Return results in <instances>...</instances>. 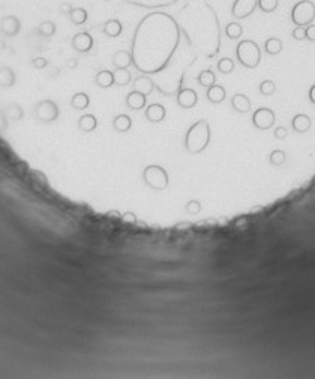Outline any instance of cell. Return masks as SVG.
<instances>
[{
  "mask_svg": "<svg viewBox=\"0 0 315 379\" xmlns=\"http://www.w3.org/2000/svg\"><path fill=\"white\" fill-rule=\"evenodd\" d=\"M210 143V125L207 121H197L185 135V148L189 154H201Z\"/></svg>",
  "mask_w": 315,
  "mask_h": 379,
  "instance_id": "obj_1",
  "label": "cell"
},
{
  "mask_svg": "<svg viewBox=\"0 0 315 379\" xmlns=\"http://www.w3.org/2000/svg\"><path fill=\"white\" fill-rule=\"evenodd\" d=\"M236 56H237V61L249 69L258 67L261 61V51L257 43L252 39H245V41L239 43L237 48H236Z\"/></svg>",
  "mask_w": 315,
  "mask_h": 379,
  "instance_id": "obj_2",
  "label": "cell"
},
{
  "mask_svg": "<svg viewBox=\"0 0 315 379\" xmlns=\"http://www.w3.org/2000/svg\"><path fill=\"white\" fill-rule=\"evenodd\" d=\"M291 22L293 24L308 27L315 20V3L312 0H299V2L291 9Z\"/></svg>",
  "mask_w": 315,
  "mask_h": 379,
  "instance_id": "obj_3",
  "label": "cell"
},
{
  "mask_svg": "<svg viewBox=\"0 0 315 379\" xmlns=\"http://www.w3.org/2000/svg\"><path fill=\"white\" fill-rule=\"evenodd\" d=\"M143 179L146 185H149L152 190L156 191H162L168 187V173L164 167L158 166V164H150L143 170Z\"/></svg>",
  "mask_w": 315,
  "mask_h": 379,
  "instance_id": "obj_4",
  "label": "cell"
},
{
  "mask_svg": "<svg viewBox=\"0 0 315 379\" xmlns=\"http://www.w3.org/2000/svg\"><path fill=\"white\" fill-rule=\"evenodd\" d=\"M33 114L41 124H53L57 121L60 110L53 99H41L33 109Z\"/></svg>",
  "mask_w": 315,
  "mask_h": 379,
  "instance_id": "obj_5",
  "label": "cell"
},
{
  "mask_svg": "<svg viewBox=\"0 0 315 379\" xmlns=\"http://www.w3.org/2000/svg\"><path fill=\"white\" fill-rule=\"evenodd\" d=\"M252 125L257 130H261V131H266V130L272 128L275 125L273 110H270L267 107L257 109V111H254V114H252Z\"/></svg>",
  "mask_w": 315,
  "mask_h": 379,
  "instance_id": "obj_6",
  "label": "cell"
},
{
  "mask_svg": "<svg viewBox=\"0 0 315 379\" xmlns=\"http://www.w3.org/2000/svg\"><path fill=\"white\" fill-rule=\"evenodd\" d=\"M258 8V0H236L231 8V14L234 18L242 20L255 12Z\"/></svg>",
  "mask_w": 315,
  "mask_h": 379,
  "instance_id": "obj_7",
  "label": "cell"
},
{
  "mask_svg": "<svg viewBox=\"0 0 315 379\" xmlns=\"http://www.w3.org/2000/svg\"><path fill=\"white\" fill-rule=\"evenodd\" d=\"M71 45L78 53H87L93 47V36L89 32H78L72 36Z\"/></svg>",
  "mask_w": 315,
  "mask_h": 379,
  "instance_id": "obj_8",
  "label": "cell"
},
{
  "mask_svg": "<svg viewBox=\"0 0 315 379\" xmlns=\"http://www.w3.org/2000/svg\"><path fill=\"white\" fill-rule=\"evenodd\" d=\"M198 103V95L197 92L191 88H185L179 92L177 95V104H179L182 109H192Z\"/></svg>",
  "mask_w": 315,
  "mask_h": 379,
  "instance_id": "obj_9",
  "label": "cell"
},
{
  "mask_svg": "<svg viewBox=\"0 0 315 379\" xmlns=\"http://www.w3.org/2000/svg\"><path fill=\"white\" fill-rule=\"evenodd\" d=\"M165 116H167V110L162 104L153 103V104L147 106V109H146V119L152 124L162 122L165 119Z\"/></svg>",
  "mask_w": 315,
  "mask_h": 379,
  "instance_id": "obj_10",
  "label": "cell"
},
{
  "mask_svg": "<svg viewBox=\"0 0 315 379\" xmlns=\"http://www.w3.org/2000/svg\"><path fill=\"white\" fill-rule=\"evenodd\" d=\"M146 101H147V96L138 90H132L126 95V106L131 110H141L146 107Z\"/></svg>",
  "mask_w": 315,
  "mask_h": 379,
  "instance_id": "obj_11",
  "label": "cell"
},
{
  "mask_svg": "<svg viewBox=\"0 0 315 379\" xmlns=\"http://www.w3.org/2000/svg\"><path fill=\"white\" fill-rule=\"evenodd\" d=\"M291 128L299 133V134H303L306 131H309L311 128V117L308 114H303V113H299L293 117L291 121Z\"/></svg>",
  "mask_w": 315,
  "mask_h": 379,
  "instance_id": "obj_12",
  "label": "cell"
},
{
  "mask_svg": "<svg viewBox=\"0 0 315 379\" xmlns=\"http://www.w3.org/2000/svg\"><path fill=\"white\" fill-rule=\"evenodd\" d=\"M231 107L237 113H248L251 110V101L249 98L243 93H236L231 98Z\"/></svg>",
  "mask_w": 315,
  "mask_h": 379,
  "instance_id": "obj_13",
  "label": "cell"
},
{
  "mask_svg": "<svg viewBox=\"0 0 315 379\" xmlns=\"http://www.w3.org/2000/svg\"><path fill=\"white\" fill-rule=\"evenodd\" d=\"M132 64V54L125 50H119L113 56V65L116 69H126Z\"/></svg>",
  "mask_w": 315,
  "mask_h": 379,
  "instance_id": "obj_14",
  "label": "cell"
},
{
  "mask_svg": "<svg viewBox=\"0 0 315 379\" xmlns=\"http://www.w3.org/2000/svg\"><path fill=\"white\" fill-rule=\"evenodd\" d=\"M77 127H78V130H80L81 133H92L98 127V119H96L95 114H90V113L83 114L80 119H78Z\"/></svg>",
  "mask_w": 315,
  "mask_h": 379,
  "instance_id": "obj_15",
  "label": "cell"
},
{
  "mask_svg": "<svg viewBox=\"0 0 315 379\" xmlns=\"http://www.w3.org/2000/svg\"><path fill=\"white\" fill-rule=\"evenodd\" d=\"M132 127V119L128 114H117L113 119V128L117 133H128Z\"/></svg>",
  "mask_w": 315,
  "mask_h": 379,
  "instance_id": "obj_16",
  "label": "cell"
},
{
  "mask_svg": "<svg viewBox=\"0 0 315 379\" xmlns=\"http://www.w3.org/2000/svg\"><path fill=\"white\" fill-rule=\"evenodd\" d=\"M225 88H222L221 85H213L207 89V99L212 104H219L225 99Z\"/></svg>",
  "mask_w": 315,
  "mask_h": 379,
  "instance_id": "obj_17",
  "label": "cell"
},
{
  "mask_svg": "<svg viewBox=\"0 0 315 379\" xmlns=\"http://www.w3.org/2000/svg\"><path fill=\"white\" fill-rule=\"evenodd\" d=\"M90 106V98L86 92H77L71 98V107L74 110H86Z\"/></svg>",
  "mask_w": 315,
  "mask_h": 379,
  "instance_id": "obj_18",
  "label": "cell"
},
{
  "mask_svg": "<svg viewBox=\"0 0 315 379\" xmlns=\"http://www.w3.org/2000/svg\"><path fill=\"white\" fill-rule=\"evenodd\" d=\"M95 83L96 86H99L102 89H108L114 85V72L105 69V71H99L95 77Z\"/></svg>",
  "mask_w": 315,
  "mask_h": 379,
  "instance_id": "obj_19",
  "label": "cell"
},
{
  "mask_svg": "<svg viewBox=\"0 0 315 379\" xmlns=\"http://www.w3.org/2000/svg\"><path fill=\"white\" fill-rule=\"evenodd\" d=\"M122 30H123V26L117 18H111V20H108V22H105L104 29H102V32L108 38H117L122 33Z\"/></svg>",
  "mask_w": 315,
  "mask_h": 379,
  "instance_id": "obj_20",
  "label": "cell"
},
{
  "mask_svg": "<svg viewBox=\"0 0 315 379\" xmlns=\"http://www.w3.org/2000/svg\"><path fill=\"white\" fill-rule=\"evenodd\" d=\"M134 88H135V90H138V92H141V93H144V95L147 96V95H150V93L153 92V88H155V86H153V82H152L149 77L143 75V77L135 78Z\"/></svg>",
  "mask_w": 315,
  "mask_h": 379,
  "instance_id": "obj_21",
  "label": "cell"
},
{
  "mask_svg": "<svg viewBox=\"0 0 315 379\" xmlns=\"http://www.w3.org/2000/svg\"><path fill=\"white\" fill-rule=\"evenodd\" d=\"M87 17H89L87 11H86L84 8H81V6L74 8V9L71 11V14H69V20H71V23H72L74 26H81V24H84V23L87 22Z\"/></svg>",
  "mask_w": 315,
  "mask_h": 379,
  "instance_id": "obj_22",
  "label": "cell"
},
{
  "mask_svg": "<svg viewBox=\"0 0 315 379\" xmlns=\"http://www.w3.org/2000/svg\"><path fill=\"white\" fill-rule=\"evenodd\" d=\"M264 50H266V53L270 54V56L279 54V53L282 51V41H281L279 38H276V36H272V38L266 39Z\"/></svg>",
  "mask_w": 315,
  "mask_h": 379,
  "instance_id": "obj_23",
  "label": "cell"
},
{
  "mask_svg": "<svg viewBox=\"0 0 315 379\" xmlns=\"http://www.w3.org/2000/svg\"><path fill=\"white\" fill-rule=\"evenodd\" d=\"M36 33L42 38H51L56 33V24L51 20H44V22L39 23V26L36 27Z\"/></svg>",
  "mask_w": 315,
  "mask_h": 379,
  "instance_id": "obj_24",
  "label": "cell"
},
{
  "mask_svg": "<svg viewBox=\"0 0 315 379\" xmlns=\"http://www.w3.org/2000/svg\"><path fill=\"white\" fill-rule=\"evenodd\" d=\"M198 83L203 86V88H210V86H213L215 83H216V75H215V72H212L210 69H204V71H201L200 72V75H198Z\"/></svg>",
  "mask_w": 315,
  "mask_h": 379,
  "instance_id": "obj_25",
  "label": "cell"
},
{
  "mask_svg": "<svg viewBox=\"0 0 315 379\" xmlns=\"http://www.w3.org/2000/svg\"><path fill=\"white\" fill-rule=\"evenodd\" d=\"M131 82V72L126 69H116L114 72V85L117 86H126Z\"/></svg>",
  "mask_w": 315,
  "mask_h": 379,
  "instance_id": "obj_26",
  "label": "cell"
},
{
  "mask_svg": "<svg viewBox=\"0 0 315 379\" xmlns=\"http://www.w3.org/2000/svg\"><path fill=\"white\" fill-rule=\"evenodd\" d=\"M242 33H243V27H242V24H239V23L233 22V23H228V24L225 26V35H227L230 39H239V38L242 36Z\"/></svg>",
  "mask_w": 315,
  "mask_h": 379,
  "instance_id": "obj_27",
  "label": "cell"
},
{
  "mask_svg": "<svg viewBox=\"0 0 315 379\" xmlns=\"http://www.w3.org/2000/svg\"><path fill=\"white\" fill-rule=\"evenodd\" d=\"M285 159H287V155H285V152L284 151H281V149H275V151H272L270 152V155H269V161H270V164L272 166H282L284 163H285Z\"/></svg>",
  "mask_w": 315,
  "mask_h": 379,
  "instance_id": "obj_28",
  "label": "cell"
},
{
  "mask_svg": "<svg viewBox=\"0 0 315 379\" xmlns=\"http://www.w3.org/2000/svg\"><path fill=\"white\" fill-rule=\"evenodd\" d=\"M260 93L264 95V96H270L275 93V90H276V86H275V83L272 82V80H263V82L260 83Z\"/></svg>",
  "mask_w": 315,
  "mask_h": 379,
  "instance_id": "obj_29",
  "label": "cell"
},
{
  "mask_svg": "<svg viewBox=\"0 0 315 379\" xmlns=\"http://www.w3.org/2000/svg\"><path fill=\"white\" fill-rule=\"evenodd\" d=\"M218 69H219V72H222V74H230V72H233V69H234L233 59H230V57H222L221 61L218 62Z\"/></svg>",
  "mask_w": 315,
  "mask_h": 379,
  "instance_id": "obj_30",
  "label": "cell"
},
{
  "mask_svg": "<svg viewBox=\"0 0 315 379\" xmlns=\"http://www.w3.org/2000/svg\"><path fill=\"white\" fill-rule=\"evenodd\" d=\"M278 3H279L278 0H258V8L263 12L270 14L278 8Z\"/></svg>",
  "mask_w": 315,
  "mask_h": 379,
  "instance_id": "obj_31",
  "label": "cell"
},
{
  "mask_svg": "<svg viewBox=\"0 0 315 379\" xmlns=\"http://www.w3.org/2000/svg\"><path fill=\"white\" fill-rule=\"evenodd\" d=\"M30 65H32L33 69L42 71V69H45V68L48 67V61H47L45 57H42V56H38V57H33V59H32Z\"/></svg>",
  "mask_w": 315,
  "mask_h": 379,
  "instance_id": "obj_32",
  "label": "cell"
},
{
  "mask_svg": "<svg viewBox=\"0 0 315 379\" xmlns=\"http://www.w3.org/2000/svg\"><path fill=\"white\" fill-rule=\"evenodd\" d=\"M291 36H293V39H296V41H303V39H306V27L296 26L291 32Z\"/></svg>",
  "mask_w": 315,
  "mask_h": 379,
  "instance_id": "obj_33",
  "label": "cell"
},
{
  "mask_svg": "<svg viewBox=\"0 0 315 379\" xmlns=\"http://www.w3.org/2000/svg\"><path fill=\"white\" fill-rule=\"evenodd\" d=\"M201 211V203L198 201H189L186 203V212L192 214V215H197Z\"/></svg>",
  "mask_w": 315,
  "mask_h": 379,
  "instance_id": "obj_34",
  "label": "cell"
},
{
  "mask_svg": "<svg viewBox=\"0 0 315 379\" xmlns=\"http://www.w3.org/2000/svg\"><path fill=\"white\" fill-rule=\"evenodd\" d=\"M72 9H74V6L69 2H62L60 6H59V12H60L62 15H68V17H69Z\"/></svg>",
  "mask_w": 315,
  "mask_h": 379,
  "instance_id": "obj_35",
  "label": "cell"
},
{
  "mask_svg": "<svg viewBox=\"0 0 315 379\" xmlns=\"http://www.w3.org/2000/svg\"><path fill=\"white\" fill-rule=\"evenodd\" d=\"M287 135H288V131L285 127H278L275 130V137H276L278 140H284V138H287Z\"/></svg>",
  "mask_w": 315,
  "mask_h": 379,
  "instance_id": "obj_36",
  "label": "cell"
},
{
  "mask_svg": "<svg viewBox=\"0 0 315 379\" xmlns=\"http://www.w3.org/2000/svg\"><path fill=\"white\" fill-rule=\"evenodd\" d=\"M309 99H311V103L315 106V85L309 89Z\"/></svg>",
  "mask_w": 315,
  "mask_h": 379,
  "instance_id": "obj_37",
  "label": "cell"
},
{
  "mask_svg": "<svg viewBox=\"0 0 315 379\" xmlns=\"http://www.w3.org/2000/svg\"><path fill=\"white\" fill-rule=\"evenodd\" d=\"M77 65V62L75 61H71V62H68V67H71V68H74Z\"/></svg>",
  "mask_w": 315,
  "mask_h": 379,
  "instance_id": "obj_38",
  "label": "cell"
}]
</instances>
